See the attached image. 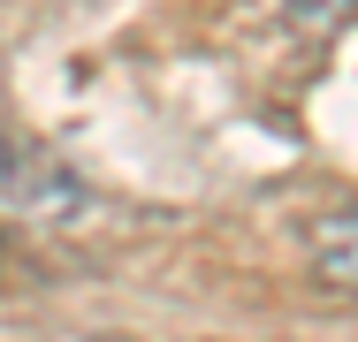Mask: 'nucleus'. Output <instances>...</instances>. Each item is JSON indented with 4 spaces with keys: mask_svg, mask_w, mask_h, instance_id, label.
I'll return each mask as SVG.
<instances>
[{
    "mask_svg": "<svg viewBox=\"0 0 358 342\" xmlns=\"http://www.w3.org/2000/svg\"><path fill=\"white\" fill-rule=\"evenodd\" d=\"M313 267L328 274L336 289H358V205L328 213V221L313 228Z\"/></svg>",
    "mask_w": 358,
    "mask_h": 342,
    "instance_id": "1",
    "label": "nucleus"
},
{
    "mask_svg": "<svg viewBox=\"0 0 358 342\" xmlns=\"http://www.w3.org/2000/svg\"><path fill=\"white\" fill-rule=\"evenodd\" d=\"M351 8H358V0H289V15H297L305 31H336Z\"/></svg>",
    "mask_w": 358,
    "mask_h": 342,
    "instance_id": "2",
    "label": "nucleus"
}]
</instances>
